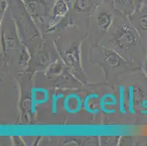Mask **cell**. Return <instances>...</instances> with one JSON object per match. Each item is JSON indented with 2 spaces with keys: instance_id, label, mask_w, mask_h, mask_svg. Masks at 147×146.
<instances>
[{
  "instance_id": "cell-1",
  "label": "cell",
  "mask_w": 147,
  "mask_h": 146,
  "mask_svg": "<svg viewBox=\"0 0 147 146\" xmlns=\"http://www.w3.org/2000/svg\"><path fill=\"white\" fill-rule=\"evenodd\" d=\"M82 105V100L76 94H71L67 96L64 101V108L67 112L71 114H76L79 112Z\"/></svg>"
},
{
  "instance_id": "cell-2",
  "label": "cell",
  "mask_w": 147,
  "mask_h": 146,
  "mask_svg": "<svg viewBox=\"0 0 147 146\" xmlns=\"http://www.w3.org/2000/svg\"><path fill=\"white\" fill-rule=\"evenodd\" d=\"M117 104L116 96L112 94H106L100 99L99 106L100 110L105 114H114L117 112L114 107Z\"/></svg>"
},
{
  "instance_id": "cell-3",
  "label": "cell",
  "mask_w": 147,
  "mask_h": 146,
  "mask_svg": "<svg viewBox=\"0 0 147 146\" xmlns=\"http://www.w3.org/2000/svg\"><path fill=\"white\" fill-rule=\"evenodd\" d=\"M49 94L47 90L42 88H33L32 92V107L34 109L35 106L48 101Z\"/></svg>"
},
{
  "instance_id": "cell-4",
  "label": "cell",
  "mask_w": 147,
  "mask_h": 146,
  "mask_svg": "<svg viewBox=\"0 0 147 146\" xmlns=\"http://www.w3.org/2000/svg\"><path fill=\"white\" fill-rule=\"evenodd\" d=\"M93 96H94V94H90L89 95H88L86 98L84 99L83 104H84V108L86 112H88L90 114L95 115L98 113L100 110L97 108L92 106V103L91 102H92V99Z\"/></svg>"
},
{
  "instance_id": "cell-5",
  "label": "cell",
  "mask_w": 147,
  "mask_h": 146,
  "mask_svg": "<svg viewBox=\"0 0 147 146\" xmlns=\"http://www.w3.org/2000/svg\"><path fill=\"white\" fill-rule=\"evenodd\" d=\"M119 110L120 112L122 113H125L126 111L125 109V88L123 86L120 87L119 93Z\"/></svg>"
},
{
  "instance_id": "cell-6",
  "label": "cell",
  "mask_w": 147,
  "mask_h": 146,
  "mask_svg": "<svg viewBox=\"0 0 147 146\" xmlns=\"http://www.w3.org/2000/svg\"><path fill=\"white\" fill-rule=\"evenodd\" d=\"M133 2H134V0H116L117 5L122 8H132Z\"/></svg>"
},
{
  "instance_id": "cell-7",
  "label": "cell",
  "mask_w": 147,
  "mask_h": 146,
  "mask_svg": "<svg viewBox=\"0 0 147 146\" xmlns=\"http://www.w3.org/2000/svg\"><path fill=\"white\" fill-rule=\"evenodd\" d=\"M129 111L131 113H133V88L129 87Z\"/></svg>"
},
{
  "instance_id": "cell-8",
  "label": "cell",
  "mask_w": 147,
  "mask_h": 146,
  "mask_svg": "<svg viewBox=\"0 0 147 146\" xmlns=\"http://www.w3.org/2000/svg\"><path fill=\"white\" fill-rule=\"evenodd\" d=\"M61 96L62 95H53V100H52V108H53V112H56V110H57V101H58L59 99L61 98Z\"/></svg>"
},
{
  "instance_id": "cell-9",
  "label": "cell",
  "mask_w": 147,
  "mask_h": 146,
  "mask_svg": "<svg viewBox=\"0 0 147 146\" xmlns=\"http://www.w3.org/2000/svg\"><path fill=\"white\" fill-rule=\"evenodd\" d=\"M141 21H143V24H141L143 27L147 29V10L143 13V16H141Z\"/></svg>"
},
{
  "instance_id": "cell-10",
  "label": "cell",
  "mask_w": 147,
  "mask_h": 146,
  "mask_svg": "<svg viewBox=\"0 0 147 146\" xmlns=\"http://www.w3.org/2000/svg\"><path fill=\"white\" fill-rule=\"evenodd\" d=\"M136 1H137V2H138H138H139V1H140V2H141V0H136Z\"/></svg>"
}]
</instances>
